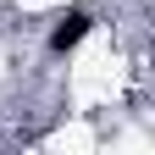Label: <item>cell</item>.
Listing matches in <instances>:
<instances>
[{"mask_svg":"<svg viewBox=\"0 0 155 155\" xmlns=\"http://www.w3.org/2000/svg\"><path fill=\"white\" fill-rule=\"evenodd\" d=\"M89 6H72V11H61L55 17V28H50V55H67V50H78L83 45V33H89Z\"/></svg>","mask_w":155,"mask_h":155,"instance_id":"1","label":"cell"}]
</instances>
